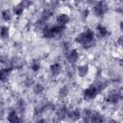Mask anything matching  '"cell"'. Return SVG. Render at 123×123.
Returning <instances> with one entry per match:
<instances>
[{
  "label": "cell",
  "mask_w": 123,
  "mask_h": 123,
  "mask_svg": "<svg viewBox=\"0 0 123 123\" xmlns=\"http://www.w3.org/2000/svg\"><path fill=\"white\" fill-rule=\"evenodd\" d=\"M68 112H69V110L66 106H62V107H60L57 111V117L60 119V120H63L65 117L68 116Z\"/></svg>",
  "instance_id": "cell-5"
},
{
  "label": "cell",
  "mask_w": 123,
  "mask_h": 123,
  "mask_svg": "<svg viewBox=\"0 0 123 123\" xmlns=\"http://www.w3.org/2000/svg\"><path fill=\"white\" fill-rule=\"evenodd\" d=\"M96 31H97V35H98L99 37H106L109 35L108 29H107L105 26L101 25V24L97 25V27H96Z\"/></svg>",
  "instance_id": "cell-12"
},
{
  "label": "cell",
  "mask_w": 123,
  "mask_h": 123,
  "mask_svg": "<svg viewBox=\"0 0 123 123\" xmlns=\"http://www.w3.org/2000/svg\"><path fill=\"white\" fill-rule=\"evenodd\" d=\"M11 71H12V67L0 69V81H6L9 77V74Z\"/></svg>",
  "instance_id": "cell-14"
},
{
  "label": "cell",
  "mask_w": 123,
  "mask_h": 123,
  "mask_svg": "<svg viewBox=\"0 0 123 123\" xmlns=\"http://www.w3.org/2000/svg\"><path fill=\"white\" fill-rule=\"evenodd\" d=\"M77 71H78V75L81 77V78H84L87 75L88 71H89V67L87 64H83V65H79L78 68H77Z\"/></svg>",
  "instance_id": "cell-10"
},
{
  "label": "cell",
  "mask_w": 123,
  "mask_h": 123,
  "mask_svg": "<svg viewBox=\"0 0 123 123\" xmlns=\"http://www.w3.org/2000/svg\"><path fill=\"white\" fill-rule=\"evenodd\" d=\"M32 3H33V1L32 0H21V2L19 3L24 9H28L31 5H32Z\"/></svg>",
  "instance_id": "cell-21"
},
{
  "label": "cell",
  "mask_w": 123,
  "mask_h": 123,
  "mask_svg": "<svg viewBox=\"0 0 123 123\" xmlns=\"http://www.w3.org/2000/svg\"><path fill=\"white\" fill-rule=\"evenodd\" d=\"M8 121L12 122V123H16V122H21L22 120L17 115L16 111L15 110H12V111H10V112L8 114Z\"/></svg>",
  "instance_id": "cell-9"
},
{
  "label": "cell",
  "mask_w": 123,
  "mask_h": 123,
  "mask_svg": "<svg viewBox=\"0 0 123 123\" xmlns=\"http://www.w3.org/2000/svg\"><path fill=\"white\" fill-rule=\"evenodd\" d=\"M75 41L79 44H81L84 48H89L92 47L95 44L94 39V33L90 29H86L82 33H80L76 37Z\"/></svg>",
  "instance_id": "cell-1"
},
{
  "label": "cell",
  "mask_w": 123,
  "mask_h": 123,
  "mask_svg": "<svg viewBox=\"0 0 123 123\" xmlns=\"http://www.w3.org/2000/svg\"><path fill=\"white\" fill-rule=\"evenodd\" d=\"M12 11H13V13H14L15 15L20 16V15L23 13V12H24V8H23L20 4H17L16 6H14V7L12 8Z\"/></svg>",
  "instance_id": "cell-17"
},
{
  "label": "cell",
  "mask_w": 123,
  "mask_h": 123,
  "mask_svg": "<svg viewBox=\"0 0 123 123\" xmlns=\"http://www.w3.org/2000/svg\"><path fill=\"white\" fill-rule=\"evenodd\" d=\"M43 89H44V87H43L40 84H37V85L35 86V87H34V91H35L36 94H39V93H41V92L43 91Z\"/></svg>",
  "instance_id": "cell-22"
},
{
  "label": "cell",
  "mask_w": 123,
  "mask_h": 123,
  "mask_svg": "<svg viewBox=\"0 0 123 123\" xmlns=\"http://www.w3.org/2000/svg\"><path fill=\"white\" fill-rule=\"evenodd\" d=\"M121 98V95H119V93L117 92H111L110 93L107 97H106V101L111 103V104H116L118 103V101L120 100Z\"/></svg>",
  "instance_id": "cell-8"
},
{
  "label": "cell",
  "mask_w": 123,
  "mask_h": 123,
  "mask_svg": "<svg viewBox=\"0 0 123 123\" xmlns=\"http://www.w3.org/2000/svg\"><path fill=\"white\" fill-rule=\"evenodd\" d=\"M92 111L90 110H85L84 111V113H83V117H84V120L85 121H89L90 120V117H91V114H92Z\"/></svg>",
  "instance_id": "cell-20"
},
{
  "label": "cell",
  "mask_w": 123,
  "mask_h": 123,
  "mask_svg": "<svg viewBox=\"0 0 123 123\" xmlns=\"http://www.w3.org/2000/svg\"><path fill=\"white\" fill-rule=\"evenodd\" d=\"M1 17H2V19H3L4 21H6V22L10 21V20L12 19V15H11L10 11H9V10H4V11H2V12H1Z\"/></svg>",
  "instance_id": "cell-18"
},
{
  "label": "cell",
  "mask_w": 123,
  "mask_h": 123,
  "mask_svg": "<svg viewBox=\"0 0 123 123\" xmlns=\"http://www.w3.org/2000/svg\"><path fill=\"white\" fill-rule=\"evenodd\" d=\"M98 88L95 86H90L88 87H86V89H84L83 91V97L84 99H86V101H90L96 98L97 94H98Z\"/></svg>",
  "instance_id": "cell-2"
},
{
  "label": "cell",
  "mask_w": 123,
  "mask_h": 123,
  "mask_svg": "<svg viewBox=\"0 0 123 123\" xmlns=\"http://www.w3.org/2000/svg\"><path fill=\"white\" fill-rule=\"evenodd\" d=\"M61 1H65V0H61Z\"/></svg>",
  "instance_id": "cell-25"
},
{
  "label": "cell",
  "mask_w": 123,
  "mask_h": 123,
  "mask_svg": "<svg viewBox=\"0 0 123 123\" xmlns=\"http://www.w3.org/2000/svg\"><path fill=\"white\" fill-rule=\"evenodd\" d=\"M25 102L22 100V99H19V101L17 102V107H18V110L20 111V112H23L24 110H25Z\"/></svg>",
  "instance_id": "cell-23"
},
{
  "label": "cell",
  "mask_w": 123,
  "mask_h": 123,
  "mask_svg": "<svg viewBox=\"0 0 123 123\" xmlns=\"http://www.w3.org/2000/svg\"><path fill=\"white\" fill-rule=\"evenodd\" d=\"M50 30H51V33H52V36L53 37H57V36H60L62 35L64 30H65V26L64 25H56V26H53V27H50Z\"/></svg>",
  "instance_id": "cell-6"
},
{
  "label": "cell",
  "mask_w": 123,
  "mask_h": 123,
  "mask_svg": "<svg viewBox=\"0 0 123 123\" xmlns=\"http://www.w3.org/2000/svg\"><path fill=\"white\" fill-rule=\"evenodd\" d=\"M119 1H121V0H119Z\"/></svg>",
  "instance_id": "cell-26"
},
{
  "label": "cell",
  "mask_w": 123,
  "mask_h": 123,
  "mask_svg": "<svg viewBox=\"0 0 123 123\" xmlns=\"http://www.w3.org/2000/svg\"><path fill=\"white\" fill-rule=\"evenodd\" d=\"M90 122H103L104 121V118L101 114L97 113V112H92L91 114V117H90Z\"/></svg>",
  "instance_id": "cell-16"
},
{
  "label": "cell",
  "mask_w": 123,
  "mask_h": 123,
  "mask_svg": "<svg viewBox=\"0 0 123 123\" xmlns=\"http://www.w3.org/2000/svg\"><path fill=\"white\" fill-rule=\"evenodd\" d=\"M50 72H51V75L53 77H57L61 74L62 72V65L59 63V62H56V63H53L50 65Z\"/></svg>",
  "instance_id": "cell-7"
},
{
  "label": "cell",
  "mask_w": 123,
  "mask_h": 123,
  "mask_svg": "<svg viewBox=\"0 0 123 123\" xmlns=\"http://www.w3.org/2000/svg\"><path fill=\"white\" fill-rule=\"evenodd\" d=\"M81 116H82V114H81L80 111H78V110H74V111H69V112H68V117H70L73 121L79 120L81 118Z\"/></svg>",
  "instance_id": "cell-13"
},
{
  "label": "cell",
  "mask_w": 123,
  "mask_h": 123,
  "mask_svg": "<svg viewBox=\"0 0 123 123\" xmlns=\"http://www.w3.org/2000/svg\"><path fill=\"white\" fill-rule=\"evenodd\" d=\"M67 94H68V88H67L66 86H63V87H62V88L60 89V96L65 97Z\"/></svg>",
  "instance_id": "cell-24"
},
{
  "label": "cell",
  "mask_w": 123,
  "mask_h": 123,
  "mask_svg": "<svg viewBox=\"0 0 123 123\" xmlns=\"http://www.w3.org/2000/svg\"><path fill=\"white\" fill-rule=\"evenodd\" d=\"M31 68L34 72H37L40 69V62L39 61H33L31 63Z\"/></svg>",
  "instance_id": "cell-19"
},
{
  "label": "cell",
  "mask_w": 123,
  "mask_h": 123,
  "mask_svg": "<svg viewBox=\"0 0 123 123\" xmlns=\"http://www.w3.org/2000/svg\"><path fill=\"white\" fill-rule=\"evenodd\" d=\"M9 36H10V29H9V27L2 26L0 28V37L3 39H7V38H9Z\"/></svg>",
  "instance_id": "cell-15"
},
{
  "label": "cell",
  "mask_w": 123,
  "mask_h": 123,
  "mask_svg": "<svg viewBox=\"0 0 123 123\" xmlns=\"http://www.w3.org/2000/svg\"><path fill=\"white\" fill-rule=\"evenodd\" d=\"M66 59L68 61V62L70 63H75L78 59H79V53L76 49H72L68 52V54L66 55Z\"/></svg>",
  "instance_id": "cell-4"
},
{
  "label": "cell",
  "mask_w": 123,
  "mask_h": 123,
  "mask_svg": "<svg viewBox=\"0 0 123 123\" xmlns=\"http://www.w3.org/2000/svg\"><path fill=\"white\" fill-rule=\"evenodd\" d=\"M69 22V16L65 13H60L57 16V23L60 25H66Z\"/></svg>",
  "instance_id": "cell-11"
},
{
  "label": "cell",
  "mask_w": 123,
  "mask_h": 123,
  "mask_svg": "<svg viewBox=\"0 0 123 123\" xmlns=\"http://www.w3.org/2000/svg\"><path fill=\"white\" fill-rule=\"evenodd\" d=\"M107 11H108V6L103 1L97 2L93 7V12L96 16H103L107 12Z\"/></svg>",
  "instance_id": "cell-3"
}]
</instances>
